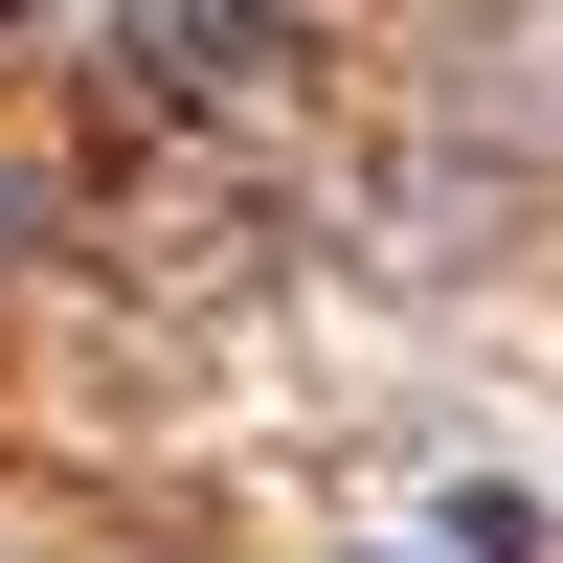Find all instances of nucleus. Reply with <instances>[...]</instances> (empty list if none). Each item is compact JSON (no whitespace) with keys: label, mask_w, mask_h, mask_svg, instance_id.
Listing matches in <instances>:
<instances>
[]
</instances>
